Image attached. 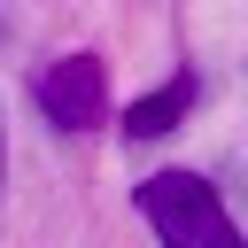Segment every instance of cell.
<instances>
[{
	"mask_svg": "<svg viewBox=\"0 0 248 248\" xmlns=\"http://www.w3.org/2000/svg\"><path fill=\"white\" fill-rule=\"evenodd\" d=\"M132 209L147 217L155 248H248L202 170H155V178H140L132 186Z\"/></svg>",
	"mask_w": 248,
	"mask_h": 248,
	"instance_id": "cell-1",
	"label": "cell"
},
{
	"mask_svg": "<svg viewBox=\"0 0 248 248\" xmlns=\"http://www.w3.org/2000/svg\"><path fill=\"white\" fill-rule=\"evenodd\" d=\"M0 178H8V147H0Z\"/></svg>",
	"mask_w": 248,
	"mask_h": 248,
	"instance_id": "cell-4",
	"label": "cell"
},
{
	"mask_svg": "<svg viewBox=\"0 0 248 248\" xmlns=\"http://www.w3.org/2000/svg\"><path fill=\"white\" fill-rule=\"evenodd\" d=\"M31 101L54 132H93V124H108V62L101 54H62L31 78Z\"/></svg>",
	"mask_w": 248,
	"mask_h": 248,
	"instance_id": "cell-2",
	"label": "cell"
},
{
	"mask_svg": "<svg viewBox=\"0 0 248 248\" xmlns=\"http://www.w3.org/2000/svg\"><path fill=\"white\" fill-rule=\"evenodd\" d=\"M194 70H178L170 85H155V93H140L132 108H124V140H163V132H178L186 124V108H194Z\"/></svg>",
	"mask_w": 248,
	"mask_h": 248,
	"instance_id": "cell-3",
	"label": "cell"
}]
</instances>
